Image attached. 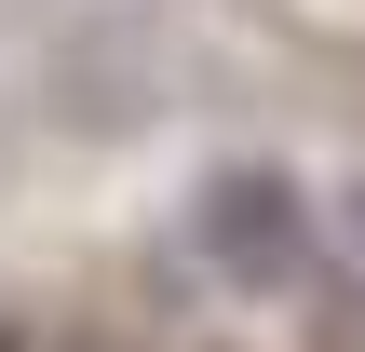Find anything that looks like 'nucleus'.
I'll list each match as a JSON object with an SVG mask.
<instances>
[{"label": "nucleus", "instance_id": "1", "mask_svg": "<svg viewBox=\"0 0 365 352\" xmlns=\"http://www.w3.org/2000/svg\"><path fill=\"white\" fill-rule=\"evenodd\" d=\"M190 244H203L217 285L284 298V285L312 271V190H298L284 163H217V176L190 190Z\"/></svg>", "mask_w": 365, "mask_h": 352}, {"label": "nucleus", "instance_id": "2", "mask_svg": "<svg viewBox=\"0 0 365 352\" xmlns=\"http://www.w3.org/2000/svg\"><path fill=\"white\" fill-rule=\"evenodd\" d=\"M352 271H365V190H352Z\"/></svg>", "mask_w": 365, "mask_h": 352}]
</instances>
